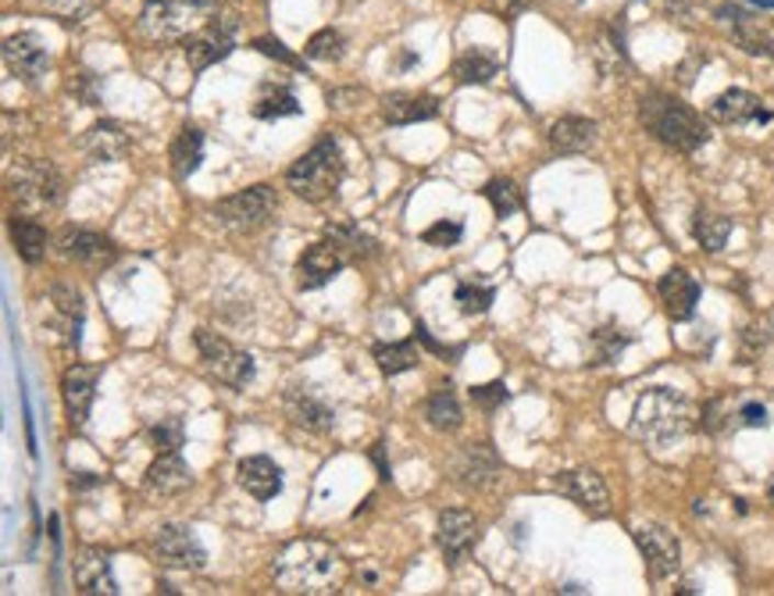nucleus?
<instances>
[{"label": "nucleus", "instance_id": "nucleus-53", "mask_svg": "<svg viewBox=\"0 0 774 596\" xmlns=\"http://www.w3.org/2000/svg\"><path fill=\"white\" fill-rule=\"evenodd\" d=\"M767 496H771V501H774V479L767 482Z\"/></svg>", "mask_w": 774, "mask_h": 596}, {"label": "nucleus", "instance_id": "nucleus-32", "mask_svg": "<svg viewBox=\"0 0 774 596\" xmlns=\"http://www.w3.org/2000/svg\"><path fill=\"white\" fill-rule=\"evenodd\" d=\"M425 425L433 432H457L464 425V411L457 393L450 386H439L433 396L425 401Z\"/></svg>", "mask_w": 774, "mask_h": 596}, {"label": "nucleus", "instance_id": "nucleus-4", "mask_svg": "<svg viewBox=\"0 0 774 596\" xmlns=\"http://www.w3.org/2000/svg\"><path fill=\"white\" fill-rule=\"evenodd\" d=\"M343 172H347V161H343L339 144L333 136H322L307 154H300V158L290 165L285 182H290V190L300 196V201L322 204L339 190Z\"/></svg>", "mask_w": 774, "mask_h": 596}, {"label": "nucleus", "instance_id": "nucleus-21", "mask_svg": "<svg viewBox=\"0 0 774 596\" xmlns=\"http://www.w3.org/2000/svg\"><path fill=\"white\" fill-rule=\"evenodd\" d=\"M97 368L93 364H71L65 379H61V401L71 425H86L90 418V407H93V396H97Z\"/></svg>", "mask_w": 774, "mask_h": 596}, {"label": "nucleus", "instance_id": "nucleus-45", "mask_svg": "<svg viewBox=\"0 0 774 596\" xmlns=\"http://www.w3.org/2000/svg\"><path fill=\"white\" fill-rule=\"evenodd\" d=\"M736 40H739V47H742V50H750V54H774L771 40H767L761 30H753L750 22H742V25H739V30H736Z\"/></svg>", "mask_w": 774, "mask_h": 596}, {"label": "nucleus", "instance_id": "nucleus-2", "mask_svg": "<svg viewBox=\"0 0 774 596\" xmlns=\"http://www.w3.org/2000/svg\"><path fill=\"white\" fill-rule=\"evenodd\" d=\"M639 122L647 125V133L653 139H661L664 147L682 150V154H693V150H699L710 139V130H707L704 115L693 111L689 104L675 101V97H668V93L642 97Z\"/></svg>", "mask_w": 774, "mask_h": 596}, {"label": "nucleus", "instance_id": "nucleus-20", "mask_svg": "<svg viewBox=\"0 0 774 596\" xmlns=\"http://www.w3.org/2000/svg\"><path fill=\"white\" fill-rule=\"evenodd\" d=\"M657 293H661V304L675 322H689L696 315L699 282L685 272V268H671V272H664L661 282H657Z\"/></svg>", "mask_w": 774, "mask_h": 596}, {"label": "nucleus", "instance_id": "nucleus-24", "mask_svg": "<svg viewBox=\"0 0 774 596\" xmlns=\"http://www.w3.org/2000/svg\"><path fill=\"white\" fill-rule=\"evenodd\" d=\"M71 578H76L79 593L86 596H114L119 593V582L111 572V558L104 550H82L76 564H71Z\"/></svg>", "mask_w": 774, "mask_h": 596}, {"label": "nucleus", "instance_id": "nucleus-48", "mask_svg": "<svg viewBox=\"0 0 774 596\" xmlns=\"http://www.w3.org/2000/svg\"><path fill=\"white\" fill-rule=\"evenodd\" d=\"M721 425H725V401H710L704 407V429L707 432H721Z\"/></svg>", "mask_w": 774, "mask_h": 596}, {"label": "nucleus", "instance_id": "nucleus-11", "mask_svg": "<svg viewBox=\"0 0 774 596\" xmlns=\"http://www.w3.org/2000/svg\"><path fill=\"white\" fill-rule=\"evenodd\" d=\"M354 258L350 250L339 244V239L325 236L318 244H311L296 261V286L300 290H322L325 282H333L343 268H347Z\"/></svg>", "mask_w": 774, "mask_h": 596}, {"label": "nucleus", "instance_id": "nucleus-38", "mask_svg": "<svg viewBox=\"0 0 774 596\" xmlns=\"http://www.w3.org/2000/svg\"><path fill=\"white\" fill-rule=\"evenodd\" d=\"M343 47H347V40H343L339 30H322L307 40L304 54L311 61H339L343 58Z\"/></svg>", "mask_w": 774, "mask_h": 596}, {"label": "nucleus", "instance_id": "nucleus-8", "mask_svg": "<svg viewBox=\"0 0 774 596\" xmlns=\"http://www.w3.org/2000/svg\"><path fill=\"white\" fill-rule=\"evenodd\" d=\"M236 33H239L236 15H211L207 25H200V30L186 36V61H190L193 72H204V68L228 58L236 47Z\"/></svg>", "mask_w": 774, "mask_h": 596}, {"label": "nucleus", "instance_id": "nucleus-9", "mask_svg": "<svg viewBox=\"0 0 774 596\" xmlns=\"http://www.w3.org/2000/svg\"><path fill=\"white\" fill-rule=\"evenodd\" d=\"M200 19H207V15L190 4H176V0H147L139 11V33L154 40V44H171V40L190 36Z\"/></svg>", "mask_w": 774, "mask_h": 596}, {"label": "nucleus", "instance_id": "nucleus-36", "mask_svg": "<svg viewBox=\"0 0 774 596\" xmlns=\"http://www.w3.org/2000/svg\"><path fill=\"white\" fill-rule=\"evenodd\" d=\"M375 364H379L382 375H400V372L418 368L422 353L414 350V344H379L375 347Z\"/></svg>", "mask_w": 774, "mask_h": 596}, {"label": "nucleus", "instance_id": "nucleus-7", "mask_svg": "<svg viewBox=\"0 0 774 596\" xmlns=\"http://www.w3.org/2000/svg\"><path fill=\"white\" fill-rule=\"evenodd\" d=\"M193 344H197V353H200V361H204V368L218 382H225V386L243 390L254 379V358L247 350H236L225 336L211 333V329H197Z\"/></svg>", "mask_w": 774, "mask_h": 596}, {"label": "nucleus", "instance_id": "nucleus-39", "mask_svg": "<svg viewBox=\"0 0 774 596\" xmlns=\"http://www.w3.org/2000/svg\"><path fill=\"white\" fill-rule=\"evenodd\" d=\"M771 344V333L764 325H747V329L739 333V350H736V361L739 364H756L764 358V350Z\"/></svg>", "mask_w": 774, "mask_h": 596}, {"label": "nucleus", "instance_id": "nucleus-12", "mask_svg": "<svg viewBox=\"0 0 774 596\" xmlns=\"http://www.w3.org/2000/svg\"><path fill=\"white\" fill-rule=\"evenodd\" d=\"M632 539L642 553V561H647L650 575L653 578H671L682 567V547H678V536L668 529V525H657V521H647V525H636L632 529Z\"/></svg>", "mask_w": 774, "mask_h": 596}, {"label": "nucleus", "instance_id": "nucleus-29", "mask_svg": "<svg viewBox=\"0 0 774 596\" xmlns=\"http://www.w3.org/2000/svg\"><path fill=\"white\" fill-rule=\"evenodd\" d=\"M250 111H254V119L276 122V119L300 115V101H296V93L290 90V82H265V87L257 90Z\"/></svg>", "mask_w": 774, "mask_h": 596}, {"label": "nucleus", "instance_id": "nucleus-19", "mask_svg": "<svg viewBox=\"0 0 774 596\" xmlns=\"http://www.w3.org/2000/svg\"><path fill=\"white\" fill-rule=\"evenodd\" d=\"M475 536H479V521L464 507H447L436 521V539L450 561H461L471 550V543H475Z\"/></svg>", "mask_w": 774, "mask_h": 596}, {"label": "nucleus", "instance_id": "nucleus-26", "mask_svg": "<svg viewBox=\"0 0 774 596\" xmlns=\"http://www.w3.org/2000/svg\"><path fill=\"white\" fill-rule=\"evenodd\" d=\"M382 122L390 125H418L439 115V101L428 93H385L379 101Z\"/></svg>", "mask_w": 774, "mask_h": 596}, {"label": "nucleus", "instance_id": "nucleus-52", "mask_svg": "<svg viewBox=\"0 0 774 596\" xmlns=\"http://www.w3.org/2000/svg\"><path fill=\"white\" fill-rule=\"evenodd\" d=\"M532 4H536V0H507L511 11H525V8H532Z\"/></svg>", "mask_w": 774, "mask_h": 596}, {"label": "nucleus", "instance_id": "nucleus-16", "mask_svg": "<svg viewBox=\"0 0 774 596\" xmlns=\"http://www.w3.org/2000/svg\"><path fill=\"white\" fill-rule=\"evenodd\" d=\"M193 486V468L182 461V453L179 450H161V458H157L150 468H147V475H143V490H147L150 496H179Z\"/></svg>", "mask_w": 774, "mask_h": 596}, {"label": "nucleus", "instance_id": "nucleus-50", "mask_svg": "<svg viewBox=\"0 0 774 596\" xmlns=\"http://www.w3.org/2000/svg\"><path fill=\"white\" fill-rule=\"evenodd\" d=\"M364 97V90H333L328 93V104L333 108H354L350 101H361Z\"/></svg>", "mask_w": 774, "mask_h": 596}, {"label": "nucleus", "instance_id": "nucleus-46", "mask_svg": "<svg viewBox=\"0 0 774 596\" xmlns=\"http://www.w3.org/2000/svg\"><path fill=\"white\" fill-rule=\"evenodd\" d=\"M471 401H475L482 411H496L500 404L507 401V386H504V382H485V386L471 390Z\"/></svg>", "mask_w": 774, "mask_h": 596}, {"label": "nucleus", "instance_id": "nucleus-17", "mask_svg": "<svg viewBox=\"0 0 774 596\" xmlns=\"http://www.w3.org/2000/svg\"><path fill=\"white\" fill-rule=\"evenodd\" d=\"M453 479L468 490H485L493 486L500 475V458L490 443H468L461 453L453 458Z\"/></svg>", "mask_w": 774, "mask_h": 596}, {"label": "nucleus", "instance_id": "nucleus-31", "mask_svg": "<svg viewBox=\"0 0 774 596\" xmlns=\"http://www.w3.org/2000/svg\"><path fill=\"white\" fill-rule=\"evenodd\" d=\"M168 158H171V172L179 179H190L200 168V161H204V133H200L197 125H182L179 136L171 139Z\"/></svg>", "mask_w": 774, "mask_h": 596}, {"label": "nucleus", "instance_id": "nucleus-34", "mask_svg": "<svg viewBox=\"0 0 774 596\" xmlns=\"http://www.w3.org/2000/svg\"><path fill=\"white\" fill-rule=\"evenodd\" d=\"M496 72H500L496 54L482 50V47H471L453 61V76H457V82H464V87H482V82H490Z\"/></svg>", "mask_w": 774, "mask_h": 596}, {"label": "nucleus", "instance_id": "nucleus-1", "mask_svg": "<svg viewBox=\"0 0 774 596\" xmlns=\"http://www.w3.org/2000/svg\"><path fill=\"white\" fill-rule=\"evenodd\" d=\"M271 575L285 593H333L343 582V558L322 539H293L271 564Z\"/></svg>", "mask_w": 774, "mask_h": 596}, {"label": "nucleus", "instance_id": "nucleus-44", "mask_svg": "<svg viewBox=\"0 0 774 596\" xmlns=\"http://www.w3.org/2000/svg\"><path fill=\"white\" fill-rule=\"evenodd\" d=\"M97 4H100V0H47V8L54 11V15H61V19H68V22L86 19Z\"/></svg>", "mask_w": 774, "mask_h": 596}, {"label": "nucleus", "instance_id": "nucleus-51", "mask_svg": "<svg viewBox=\"0 0 774 596\" xmlns=\"http://www.w3.org/2000/svg\"><path fill=\"white\" fill-rule=\"evenodd\" d=\"M176 4H190L197 11H204V15H218V8H222V0H176Z\"/></svg>", "mask_w": 774, "mask_h": 596}, {"label": "nucleus", "instance_id": "nucleus-10", "mask_svg": "<svg viewBox=\"0 0 774 596\" xmlns=\"http://www.w3.org/2000/svg\"><path fill=\"white\" fill-rule=\"evenodd\" d=\"M154 558L157 564L176 567V572H200L207 564V550L193 536V529L168 521L154 532Z\"/></svg>", "mask_w": 774, "mask_h": 596}, {"label": "nucleus", "instance_id": "nucleus-18", "mask_svg": "<svg viewBox=\"0 0 774 596\" xmlns=\"http://www.w3.org/2000/svg\"><path fill=\"white\" fill-rule=\"evenodd\" d=\"M282 411H285V418H290L293 425H304V429H311V432H328L336 425V411L328 407L318 393L304 390V386L285 390Z\"/></svg>", "mask_w": 774, "mask_h": 596}, {"label": "nucleus", "instance_id": "nucleus-3", "mask_svg": "<svg viewBox=\"0 0 774 596\" xmlns=\"http://www.w3.org/2000/svg\"><path fill=\"white\" fill-rule=\"evenodd\" d=\"M693 429V404L675 386H650L632 407V432L647 443H675Z\"/></svg>", "mask_w": 774, "mask_h": 596}, {"label": "nucleus", "instance_id": "nucleus-28", "mask_svg": "<svg viewBox=\"0 0 774 596\" xmlns=\"http://www.w3.org/2000/svg\"><path fill=\"white\" fill-rule=\"evenodd\" d=\"M51 304L57 311V318H61L65 344L79 350V329H82V315H86L82 293L71 286V282H57V286H51Z\"/></svg>", "mask_w": 774, "mask_h": 596}, {"label": "nucleus", "instance_id": "nucleus-15", "mask_svg": "<svg viewBox=\"0 0 774 596\" xmlns=\"http://www.w3.org/2000/svg\"><path fill=\"white\" fill-rule=\"evenodd\" d=\"M557 490H561L571 504H579L582 510H590L593 518H604L610 510V493L607 482L599 479L593 468H571V472L557 475Z\"/></svg>", "mask_w": 774, "mask_h": 596}, {"label": "nucleus", "instance_id": "nucleus-41", "mask_svg": "<svg viewBox=\"0 0 774 596\" xmlns=\"http://www.w3.org/2000/svg\"><path fill=\"white\" fill-rule=\"evenodd\" d=\"M493 286H475V282H461L457 286V304H461L464 315H485L493 304Z\"/></svg>", "mask_w": 774, "mask_h": 596}, {"label": "nucleus", "instance_id": "nucleus-25", "mask_svg": "<svg viewBox=\"0 0 774 596\" xmlns=\"http://www.w3.org/2000/svg\"><path fill=\"white\" fill-rule=\"evenodd\" d=\"M79 144L93 161H122L128 154V147H133V136H128V130L122 122L104 119V122L90 125V130L82 133Z\"/></svg>", "mask_w": 774, "mask_h": 596}, {"label": "nucleus", "instance_id": "nucleus-33", "mask_svg": "<svg viewBox=\"0 0 774 596\" xmlns=\"http://www.w3.org/2000/svg\"><path fill=\"white\" fill-rule=\"evenodd\" d=\"M732 229H736L732 218H725V215H718V211H707V207H699L696 218H693V236H696V244L704 247L707 254L725 250Z\"/></svg>", "mask_w": 774, "mask_h": 596}, {"label": "nucleus", "instance_id": "nucleus-5", "mask_svg": "<svg viewBox=\"0 0 774 596\" xmlns=\"http://www.w3.org/2000/svg\"><path fill=\"white\" fill-rule=\"evenodd\" d=\"M11 196L25 215H47L65 201V176L51 161L29 158L11 168Z\"/></svg>", "mask_w": 774, "mask_h": 596}, {"label": "nucleus", "instance_id": "nucleus-23", "mask_svg": "<svg viewBox=\"0 0 774 596\" xmlns=\"http://www.w3.org/2000/svg\"><path fill=\"white\" fill-rule=\"evenodd\" d=\"M236 482L254 501L268 504V501H276L282 490V468L271 458H265V453H254V458H243L236 464Z\"/></svg>", "mask_w": 774, "mask_h": 596}, {"label": "nucleus", "instance_id": "nucleus-40", "mask_svg": "<svg viewBox=\"0 0 774 596\" xmlns=\"http://www.w3.org/2000/svg\"><path fill=\"white\" fill-rule=\"evenodd\" d=\"M325 236L339 239V244L350 250V258H354V261H357V258H368V254H375V239H371V236H364V233L357 229V225H350V222H339V225H333V229H328Z\"/></svg>", "mask_w": 774, "mask_h": 596}, {"label": "nucleus", "instance_id": "nucleus-42", "mask_svg": "<svg viewBox=\"0 0 774 596\" xmlns=\"http://www.w3.org/2000/svg\"><path fill=\"white\" fill-rule=\"evenodd\" d=\"M150 443L157 450H179L182 447V421L179 418H161L150 429Z\"/></svg>", "mask_w": 774, "mask_h": 596}, {"label": "nucleus", "instance_id": "nucleus-27", "mask_svg": "<svg viewBox=\"0 0 774 596\" xmlns=\"http://www.w3.org/2000/svg\"><path fill=\"white\" fill-rule=\"evenodd\" d=\"M599 139V130L593 119L582 115H564L550 125V147L553 154H585L593 150Z\"/></svg>", "mask_w": 774, "mask_h": 596}, {"label": "nucleus", "instance_id": "nucleus-13", "mask_svg": "<svg viewBox=\"0 0 774 596\" xmlns=\"http://www.w3.org/2000/svg\"><path fill=\"white\" fill-rule=\"evenodd\" d=\"M57 250H61L65 261H76L90 272H100V268H111L119 261V247L114 239H108L104 233H93V229H68L57 236Z\"/></svg>", "mask_w": 774, "mask_h": 596}, {"label": "nucleus", "instance_id": "nucleus-30", "mask_svg": "<svg viewBox=\"0 0 774 596\" xmlns=\"http://www.w3.org/2000/svg\"><path fill=\"white\" fill-rule=\"evenodd\" d=\"M11 244L14 250H19V258L25 265H40L43 258H47V244H51V236L47 229L33 218V215H14L11 218Z\"/></svg>", "mask_w": 774, "mask_h": 596}, {"label": "nucleus", "instance_id": "nucleus-43", "mask_svg": "<svg viewBox=\"0 0 774 596\" xmlns=\"http://www.w3.org/2000/svg\"><path fill=\"white\" fill-rule=\"evenodd\" d=\"M461 236H464L461 222H436L422 233V239L428 247H453V244H461Z\"/></svg>", "mask_w": 774, "mask_h": 596}, {"label": "nucleus", "instance_id": "nucleus-6", "mask_svg": "<svg viewBox=\"0 0 774 596\" xmlns=\"http://www.w3.org/2000/svg\"><path fill=\"white\" fill-rule=\"evenodd\" d=\"M211 215L228 233H257L271 222V215H276V190L250 187L243 193L222 196V201L211 207Z\"/></svg>", "mask_w": 774, "mask_h": 596}, {"label": "nucleus", "instance_id": "nucleus-47", "mask_svg": "<svg viewBox=\"0 0 774 596\" xmlns=\"http://www.w3.org/2000/svg\"><path fill=\"white\" fill-rule=\"evenodd\" d=\"M254 47L261 50V54H268V58H279V61H285V65H300V58H293V54L282 47V40L261 36V40H254Z\"/></svg>", "mask_w": 774, "mask_h": 596}, {"label": "nucleus", "instance_id": "nucleus-14", "mask_svg": "<svg viewBox=\"0 0 774 596\" xmlns=\"http://www.w3.org/2000/svg\"><path fill=\"white\" fill-rule=\"evenodd\" d=\"M4 68L14 76L36 87V82L47 76L51 68V54L43 47V40L36 33H14L4 40Z\"/></svg>", "mask_w": 774, "mask_h": 596}, {"label": "nucleus", "instance_id": "nucleus-49", "mask_svg": "<svg viewBox=\"0 0 774 596\" xmlns=\"http://www.w3.org/2000/svg\"><path fill=\"white\" fill-rule=\"evenodd\" d=\"M742 425H767V407L764 404H747L739 411Z\"/></svg>", "mask_w": 774, "mask_h": 596}, {"label": "nucleus", "instance_id": "nucleus-22", "mask_svg": "<svg viewBox=\"0 0 774 596\" xmlns=\"http://www.w3.org/2000/svg\"><path fill=\"white\" fill-rule=\"evenodd\" d=\"M710 119L725 125H753V122H771V111L761 104V97L750 90H725L710 101Z\"/></svg>", "mask_w": 774, "mask_h": 596}, {"label": "nucleus", "instance_id": "nucleus-35", "mask_svg": "<svg viewBox=\"0 0 774 596\" xmlns=\"http://www.w3.org/2000/svg\"><path fill=\"white\" fill-rule=\"evenodd\" d=\"M482 193H485V201L493 204L496 218H511V215H518V211L525 207V193H521V187L514 179H490Z\"/></svg>", "mask_w": 774, "mask_h": 596}, {"label": "nucleus", "instance_id": "nucleus-37", "mask_svg": "<svg viewBox=\"0 0 774 596\" xmlns=\"http://www.w3.org/2000/svg\"><path fill=\"white\" fill-rule=\"evenodd\" d=\"M628 344H632V336L621 333L618 325H604V329H596L593 333V364H610Z\"/></svg>", "mask_w": 774, "mask_h": 596}]
</instances>
